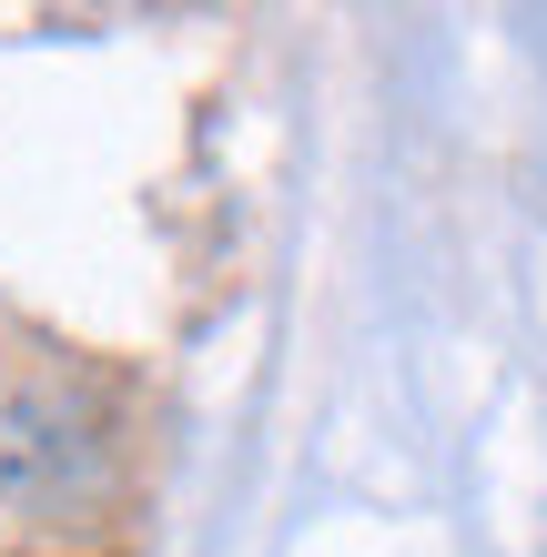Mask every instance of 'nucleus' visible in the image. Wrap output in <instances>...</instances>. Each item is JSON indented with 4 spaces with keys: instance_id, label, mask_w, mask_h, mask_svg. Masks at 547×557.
I'll return each mask as SVG.
<instances>
[]
</instances>
